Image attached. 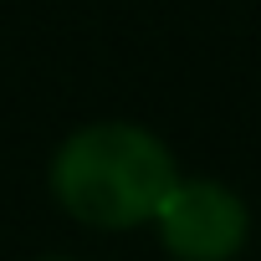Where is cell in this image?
<instances>
[{"mask_svg":"<svg viewBox=\"0 0 261 261\" xmlns=\"http://www.w3.org/2000/svg\"><path fill=\"white\" fill-rule=\"evenodd\" d=\"M26 261H82V256H62V251H41V256H26Z\"/></svg>","mask_w":261,"mask_h":261,"instance_id":"cell-3","label":"cell"},{"mask_svg":"<svg viewBox=\"0 0 261 261\" xmlns=\"http://www.w3.org/2000/svg\"><path fill=\"white\" fill-rule=\"evenodd\" d=\"M149 236L169 261H241L256 241V210L230 179L179 169L149 220Z\"/></svg>","mask_w":261,"mask_h":261,"instance_id":"cell-2","label":"cell"},{"mask_svg":"<svg viewBox=\"0 0 261 261\" xmlns=\"http://www.w3.org/2000/svg\"><path fill=\"white\" fill-rule=\"evenodd\" d=\"M179 154L154 123L102 113L82 118L51 144L41 185L62 220L92 236L149 230L159 200L179 179Z\"/></svg>","mask_w":261,"mask_h":261,"instance_id":"cell-1","label":"cell"}]
</instances>
